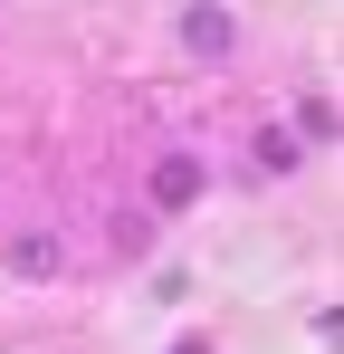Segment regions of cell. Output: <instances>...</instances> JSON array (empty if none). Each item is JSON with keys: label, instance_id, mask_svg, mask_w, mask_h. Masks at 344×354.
I'll list each match as a JSON object with an SVG mask.
<instances>
[{"label": "cell", "instance_id": "6da1fadb", "mask_svg": "<svg viewBox=\"0 0 344 354\" xmlns=\"http://www.w3.org/2000/svg\"><path fill=\"white\" fill-rule=\"evenodd\" d=\"M182 48H191V58H229V48H239V19H229L220 0H191V10H182Z\"/></svg>", "mask_w": 344, "mask_h": 354}, {"label": "cell", "instance_id": "7a4b0ae2", "mask_svg": "<svg viewBox=\"0 0 344 354\" xmlns=\"http://www.w3.org/2000/svg\"><path fill=\"white\" fill-rule=\"evenodd\" d=\"M201 153H163V163H153V211H191V201H201Z\"/></svg>", "mask_w": 344, "mask_h": 354}, {"label": "cell", "instance_id": "3957f363", "mask_svg": "<svg viewBox=\"0 0 344 354\" xmlns=\"http://www.w3.org/2000/svg\"><path fill=\"white\" fill-rule=\"evenodd\" d=\"M10 278H57V239H48V230L10 239Z\"/></svg>", "mask_w": 344, "mask_h": 354}, {"label": "cell", "instance_id": "277c9868", "mask_svg": "<svg viewBox=\"0 0 344 354\" xmlns=\"http://www.w3.org/2000/svg\"><path fill=\"white\" fill-rule=\"evenodd\" d=\"M296 163H306V144H296V134H278V124H268V134H258V173H296Z\"/></svg>", "mask_w": 344, "mask_h": 354}, {"label": "cell", "instance_id": "5b68a950", "mask_svg": "<svg viewBox=\"0 0 344 354\" xmlns=\"http://www.w3.org/2000/svg\"><path fill=\"white\" fill-rule=\"evenodd\" d=\"M296 134H306V144H325V134H335V106H325V96H306V106H296Z\"/></svg>", "mask_w": 344, "mask_h": 354}, {"label": "cell", "instance_id": "8992f818", "mask_svg": "<svg viewBox=\"0 0 344 354\" xmlns=\"http://www.w3.org/2000/svg\"><path fill=\"white\" fill-rule=\"evenodd\" d=\"M182 354H211V345H182Z\"/></svg>", "mask_w": 344, "mask_h": 354}]
</instances>
